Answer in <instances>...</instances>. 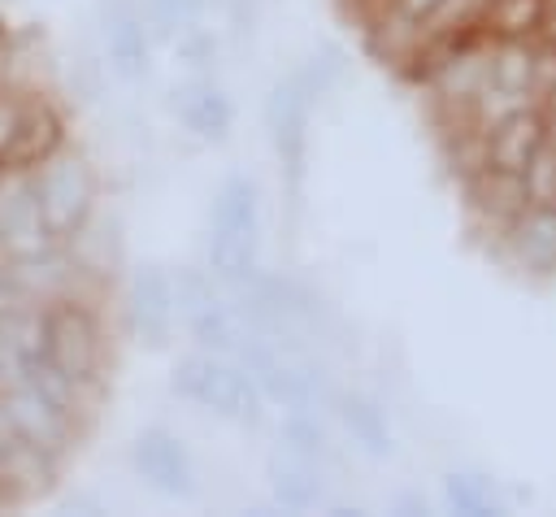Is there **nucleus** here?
I'll list each match as a JSON object with an SVG mask.
<instances>
[{
    "label": "nucleus",
    "mask_w": 556,
    "mask_h": 517,
    "mask_svg": "<svg viewBox=\"0 0 556 517\" xmlns=\"http://www.w3.org/2000/svg\"><path fill=\"white\" fill-rule=\"evenodd\" d=\"M169 387H174V395H182L187 404H195L222 421H239V426L261 421L265 391L243 361H230L217 352H191L174 365Z\"/></svg>",
    "instance_id": "f03ea898"
},
{
    "label": "nucleus",
    "mask_w": 556,
    "mask_h": 517,
    "mask_svg": "<svg viewBox=\"0 0 556 517\" xmlns=\"http://www.w3.org/2000/svg\"><path fill=\"white\" fill-rule=\"evenodd\" d=\"M17 439H22V434L13 430V421H9V413H4V404H0V452H9Z\"/></svg>",
    "instance_id": "a878e982"
},
{
    "label": "nucleus",
    "mask_w": 556,
    "mask_h": 517,
    "mask_svg": "<svg viewBox=\"0 0 556 517\" xmlns=\"http://www.w3.org/2000/svg\"><path fill=\"white\" fill-rule=\"evenodd\" d=\"M17 109H22V104H4V100H0V152H4L9 135H13V126H17Z\"/></svg>",
    "instance_id": "393cba45"
},
{
    "label": "nucleus",
    "mask_w": 556,
    "mask_h": 517,
    "mask_svg": "<svg viewBox=\"0 0 556 517\" xmlns=\"http://www.w3.org/2000/svg\"><path fill=\"white\" fill-rule=\"evenodd\" d=\"M26 191L48 226V235L56 243H70L96 213V178L87 169V161L78 152H52L48 161H39L35 169L22 174Z\"/></svg>",
    "instance_id": "20e7f679"
},
{
    "label": "nucleus",
    "mask_w": 556,
    "mask_h": 517,
    "mask_svg": "<svg viewBox=\"0 0 556 517\" xmlns=\"http://www.w3.org/2000/svg\"><path fill=\"white\" fill-rule=\"evenodd\" d=\"M500 256L526 274H556V204H526L500 235Z\"/></svg>",
    "instance_id": "0eeeda50"
},
{
    "label": "nucleus",
    "mask_w": 556,
    "mask_h": 517,
    "mask_svg": "<svg viewBox=\"0 0 556 517\" xmlns=\"http://www.w3.org/2000/svg\"><path fill=\"white\" fill-rule=\"evenodd\" d=\"M530 104H543L534 91H517V87H500V83H486L482 91H478V100H473V126L482 130V135H491L495 126H504L508 117H517L521 109H530Z\"/></svg>",
    "instance_id": "aec40b11"
},
{
    "label": "nucleus",
    "mask_w": 556,
    "mask_h": 517,
    "mask_svg": "<svg viewBox=\"0 0 556 517\" xmlns=\"http://www.w3.org/2000/svg\"><path fill=\"white\" fill-rule=\"evenodd\" d=\"M543 104H547V109H556V87H552V91L543 96Z\"/></svg>",
    "instance_id": "cd10ccee"
},
{
    "label": "nucleus",
    "mask_w": 556,
    "mask_h": 517,
    "mask_svg": "<svg viewBox=\"0 0 556 517\" xmlns=\"http://www.w3.org/2000/svg\"><path fill=\"white\" fill-rule=\"evenodd\" d=\"M395 4H400L408 17H417V22H430V17L443 9V0H395Z\"/></svg>",
    "instance_id": "b1692460"
},
{
    "label": "nucleus",
    "mask_w": 556,
    "mask_h": 517,
    "mask_svg": "<svg viewBox=\"0 0 556 517\" xmlns=\"http://www.w3.org/2000/svg\"><path fill=\"white\" fill-rule=\"evenodd\" d=\"M534 61H539V39H491V83L534 91Z\"/></svg>",
    "instance_id": "6ab92c4d"
},
{
    "label": "nucleus",
    "mask_w": 556,
    "mask_h": 517,
    "mask_svg": "<svg viewBox=\"0 0 556 517\" xmlns=\"http://www.w3.org/2000/svg\"><path fill=\"white\" fill-rule=\"evenodd\" d=\"M543 109H547V104H543ZM547 139L556 143V109H547Z\"/></svg>",
    "instance_id": "bb28decb"
},
{
    "label": "nucleus",
    "mask_w": 556,
    "mask_h": 517,
    "mask_svg": "<svg viewBox=\"0 0 556 517\" xmlns=\"http://www.w3.org/2000/svg\"><path fill=\"white\" fill-rule=\"evenodd\" d=\"M547 17V0H491L482 13L486 39H534Z\"/></svg>",
    "instance_id": "a211bd4d"
},
{
    "label": "nucleus",
    "mask_w": 556,
    "mask_h": 517,
    "mask_svg": "<svg viewBox=\"0 0 556 517\" xmlns=\"http://www.w3.org/2000/svg\"><path fill=\"white\" fill-rule=\"evenodd\" d=\"M135 469L165 495H195V465L182 447V439H174L169 430H143L135 439V452H130Z\"/></svg>",
    "instance_id": "1a4fd4ad"
},
{
    "label": "nucleus",
    "mask_w": 556,
    "mask_h": 517,
    "mask_svg": "<svg viewBox=\"0 0 556 517\" xmlns=\"http://www.w3.org/2000/svg\"><path fill=\"white\" fill-rule=\"evenodd\" d=\"M313 91L291 74L274 87V100H269V130H274V148H278V161L287 169V182L291 191L300 187L304 178V143H308V109H313Z\"/></svg>",
    "instance_id": "423d86ee"
},
{
    "label": "nucleus",
    "mask_w": 556,
    "mask_h": 517,
    "mask_svg": "<svg viewBox=\"0 0 556 517\" xmlns=\"http://www.w3.org/2000/svg\"><path fill=\"white\" fill-rule=\"evenodd\" d=\"M282 447L287 452H295V456H308V461H317L321 452H326V430H321V421H317V413L313 408H287V417H282Z\"/></svg>",
    "instance_id": "412c9836"
},
{
    "label": "nucleus",
    "mask_w": 556,
    "mask_h": 517,
    "mask_svg": "<svg viewBox=\"0 0 556 517\" xmlns=\"http://www.w3.org/2000/svg\"><path fill=\"white\" fill-rule=\"evenodd\" d=\"M256 187L248 178H226L208 209V274L230 291L256 274Z\"/></svg>",
    "instance_id": "7ed1b4c3"
},
{
    "label": "nucleus",
    "mask_w": 556,
    "mask_h": 517,
    "mask_svg": "<svg viewBox=\"0 0 556 517\" xmlns=\"http://www.w3.org/2000/svg\"><path fill=\"white\" fill-rule=\"evenodd\" d=\"M443 504L460 517H491V513H508L495 478L473 474V469H452L443 474Z\"/></svg>",
    "instance_id": "f3484780"
},
{
    "label": "nucleus",
    "mask_w": 556,
    "mask_h": 517,
    "mask_svg": "<svg viewBox=\"0 0 556 517\" xmlns=\"http://www.w3.org/2000/svg\"><path fill=\"white\" fill-rule=\"evenodd\" d=\"M109 56H113V70L122 78H135L143 74L148 65V35H143V17L130 0H117L113 17H109Z\"/></svg>",
    "instance_id": "dca6fc26"
},
{
    "label": "nucleus",
    "mask_w": 556,
    "mask_h": 517,
    "mask_svg": "<svg viewBox=\"0 0 556 517\" xmlns=\"http://www.w3.org/2000/svg\"><path fill=\"white\" fill-rule=\"evenodd\" d=\"M35 356L61 382H70L78 391H96L100 361H104L96 313L78 295H56V300L39 304V352Z\"/></svg>",
    "instance_id": "f257e3e1"
},
{
    "label": "nucleus",
    "mask_w": 556,
    "mask_h": 517,
    "mask_svg": "<svg viewBox=\"0 0 556 517\" xmlns=\"http://www.w3.org/2000/svg\"><path fill=\"white\" fill-rule=\"evenodd\" d=\"M178 100H174V109H178V117H182V126L191 130V135H200V139H208V143H217V139H226V130H230V122H235V109H230V100L222 96V87L213 83V78H191L182 91H174Z\"/></svg>",
    "instance_id": "f8f14e48"
},
{
    "label": "nucleus",
    "mask_w": 556,
    "mask_h": 517,
    "mask_svg": "<svg viewBox=\"0 0 556 517\" xmlns=\"http://www.w3.org/2000/svg\"><path fill=\"white\" fill-rule=\"evenodd\" d=\"M130 304H135V321H139L143 339H148L152 348H161V343L169 339L174 317H178V291H174V282H169L161 269H143V274L135 278Z\"/></svg>",
    "instance_id": "ddd939ff"
},
{
    "label": "nucleus",
    "mask_w": 556,
    "mask_h": 517,
    "mask_svg": "<svg viewBox=\"0 0 556 517\" xmlns=\"http://www.w3.org/2000/svg\"><path fill=\"white\" fill-rule=\"evenodd\" d=\"M521 182H526L530 204H556V143H552V139L526 161Z\"/></svg>",
    "instance_id": "4be33fe9"
},
{
    "label": "nucleus",
    "mask_w": 556,
    "mask_h": 517,
    "mask_svg": "<svg viewBox=\"0 0 556 517\" xmlns=\"http://www.w3.org/2000/svg\"><path fill=\"white\" fill-rule=\"evenodd\" d=\"M0 404H4V413H9V421H13V430L26 439V443H35V447H43V452H61L65 443H70V434H74V413L61 404V400H52L43 387H35L30 378H22V382H13L9 391H0Z\"/></svg>",
    "instance_id": "39448f33"
},
{
    "label": "nucleus",
    "mask_w": 556,
    "mask_h": 517,
    "mask_svg": "<svg viewBox=\"0 0 556 517\" xmlns=\"http://www.w3.org/2000/svg\"><path fill=\"white\" fill-rule=\"evenodd\" d=\"M265 474H269L274 500L287 513H308L321 500V474H317V461H308V456H295V452L282 447L278 456H269Z\"/></svg>",
    "instance_id": "4468645a"
},
{
    "label": "nucleus",
    "mask_w": 556,
    "mask_h": 517,
    "mask_svg": "<svg viewBox=\"0 0 556 517\" xmlns=\"http://www.w3.org/2000/svg\"><path fill=\"white\" fill-rule=\"evenodd\" d=\"M465 204H469V213H473V222L500 243V235L508 230V222L530 204V196H526V182H521V174H513V169H482L478 178H469L465 187Z\"/></svg>",
    "instance_id": "6e6552de"
},
{
    "label": "nucleus",
    "mask_w": 556,
    "mask_h": 517,
    "mask_svg": "<svg viewBox=\"0 0 556 517\" xmlns=\"http://www.w3.org/2000/svg\"><path fill=\"white\" fill-rule=\"evenodd\" d=\"M195 4H200V0H148V9H152V17L161 22V30H174L182 17L195 13Z\"/></svg>",
    "instance_id": "5701e85b"
},
{
    "label": "nucleus",
    "mask_w": 556,
    "mask_h": 517,
    "mask_svg": "<svg viewBox=\"0 0 556 517\" xmlns=\"http://www.w3.org/2000/svg\"><path fill=\"white\" fill-rule=\"evenodd\" d=\"M547 143V109L543 104H530L521 109L517 117H508L504 126H495L486 135V152H491V165L495 169H513L521 174L526 161Z\"/></svg>",
    "instance_id": "9b49d317"
},
{
    "label": "nucleus",
    "mask_w": 556,
    "mask_h": 517,
    "mask_svg": "<svg viewBox=\"0 0 556 517\" xmlns=\"http://www.w3.org/2000/svg\"><path fill=\"white\" fill-rule=\"evenodd\" d=\"M334 408L352 434V443H361L369 456H391L395 452V434H391V421H387V408L369 395H334Z\"/></svg>",
    "instance_id": "2eb2a0df"
},
{
    "label": "nucleus",
    "mask_w": 556,
    "mask_h": 517,
    "mask_svg": "<svg viewBox=\"0 0 556 517\" xmlns=\"http://www.w3.org/2000/svg\"><path fill=\"white\" fill-rule=\"evenodd\" d=\"M61 148V122L48 104H22L17 109V126L0 152V169L4 174H26L39 161H48Z\"/></svg>",
    "instance_id": "9d476101"
}]
</instances>
